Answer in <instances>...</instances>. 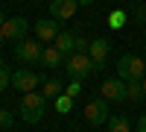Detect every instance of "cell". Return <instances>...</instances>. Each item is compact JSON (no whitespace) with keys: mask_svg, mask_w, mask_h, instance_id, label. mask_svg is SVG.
Instances as JSON below:
<instances>
[{"mask_svg":"<svg viewBox=\"0 0 146 132\" xmlns=\"http://www.w3.org/2000/svg\"><path fill=\"white\" fill-rule=\"evenodd\" d=\"M117 76L123 82H140L146 76V62L135 53H123L117 59Z\"/></svg>","mask_w":146,"mask_h":132,"instance_id":"1","label":"cell"},{"mask_svg":"<svg viewBox=\"0 0 146 132\" xmlns=\"http://www.w3.org/2000/svg\"><path fill=\"white\" fill-rule=\"evenodd\" d=\"M44 94H38V91H27L21 97V117L27 123H38L41 117H44Z\"/></svg>","mask_w":146,"mask_h":132,"instance_id":"2","label":"cell"},{"mask_svg":"<svg viewBox=\"0 0 146 132\" xmlns=\"http://www.w3.org/2000/svg\"><path fill=\"white\" fill-rule=\"evenodd\" d=\"M94 62H91V56L88 53H70L67 59H64V70H67V76L70 79H85V76H91L94 74Z\"/></svg>","mask_w":146,"mask_h":132,"instance_id":"3","label":"cell"},{"mask_svg":"<svg viewBox=\"0 0 146 132\" xmlns=\"http://www.w3.org/2000/svg\"><path fill=\"white\" fill-rule=\"evenodd\" d=\"M108 117H111V112H108V100H105V97H94V100H88V106H85V121H88L91 126L108 123Z\"/></svg>","mask_w":146,"mask_h":132,"instance_id":"4","label":"cell"},{"mask_svg":"<svg viewBox=\"0 0 146 132\" xmlns=\"http://www.w3.org/2000/svg\"><path fill=\"white\" fill-rule=\"evenodd\" d=\"M41 53H44V47H41V41L38 38H21L18 44H15V56L21 59V62H38L41 59Z\"/></svg>","mask_w":146,"mask_h":132,"instance_id":"5","label":"cell"},{"mask_svg":"<svg viewBox=\"0 0 146 132\" xmlns=\"http://www.w3.org/2000/svg\"><path fill=\"white\" fill-rule=\"evenodd\" d=\"M0 32H3V38H12V41H21V38H27V32H29V21L27 18H6V23L0 27Z\"/></svg>","mask_w":146,"mask_h":132,"instance_id":"6","label":"cell"},{"mask_svg":"<svg viewBox=\"0 0 146 132\" xmlns=\"http://www.w3.org/2000/svg\"><path fill=\"white\" fill-rule=\"evenodd\" d=\"M38 74H32V70L29 68H21V70H15V74H12V85H15L18 91H23V94H27V91H35V88H38Z\"/></svg>","mask_w":146,"mask_h":132,"instance_id":"7","label":"cell"},{"mask_svg":"<svg viewBox=\"0 0 146 132\" xmlns=\"http://www.w3.org/2000/svg\"><path fill=\"white\" fill-rule=\"evenodd\" d=\"M76 9H79V0H50V18H56V21L73 18Z\"/></svg>","mask_w":146,"mask_h":132,"instance_id":"8","label":"cell"},{"mask_svg":"<svg viewBox=\"0 0 146 132\" xmlns=\"http://www.w3.org/2000/svg\"><path fill=\"white\" fill-rule=\"evenodd\" d=\"M108 53H111V41H108V38H96V41L88 44V56H91V62H94L96 68H102V65H105Z\"/></svg>","mask_w":146,"mask_h":132,"instance_id":"9","label":"cell"},{"mask_svg":"<svg viewBox=\"0 0 146 132\" xmlns=\"http://www.w3.org/2000/svg\"><path fill=\"white\" fill-rule=\"evenodd\" d=\"M100 97H105V100H126V82L120 76L105 79L102 88H100Z\"/></svg>","mask_w":146,"mask_h":132,"instance_id":"10","label":"cell"},{"mask_svg":"<svg viewBox=\"0 0 146 132\" xmlns=\"http://www.w3.org/2000/svg\"><path fill=\"white\" fill-rule=\"evenodd\" d=\"M58 32H62V29H58V21H56V18L35 21V35H38V41H56Z\"/></svg>","mask_w":146,"mask_h":132,"instance_id":"11","label":"cell"},{"mask_svg":"<svg viewBox=\"0 0 146 132\" xmlns=\"http://www.w3.org/2000/svg\"><path fill=\"white\" fill-rule=\"evenodd\" d=\"M53 47H56V50H62L64 56L76 53V35H73V32H58L56 41H53Z\"/></svg>","mask_w":146,"mask_h":132,"instance_id":"12","label":"cell"},{"mask_svg":"<svg viewBox=\"0 0 146 132\" xmlns=\"http://www.w3.org/2000/svg\"><path fill=\"white\" fill-rule=\"evenodd\" d=\"M64 59H67V56H64L62 50H56L53 44H50V47H44V53H41V62H44L47 68H62V65H64Z\"/></svg>","mask_w":146,"mask_h":132,"instance_id":"13","label":"cell"},{"mask_svg":"<svg viewBox=\"0 0 146 132\" xmlns=\"http://www.w3.org/2000/svg\"><path fill=\"white\" fill-rule=\"evenodd\" d=\"M41 94H44L47 100H56L58 94H64V88H62V82H58L56 76H50V79H44V91Z\"/></svg>","mask_w":146,"mask_h":132,"instance_id":"14","label":"cell"},{"mask_svg":"<svg viewBox=\"0 0 146 132\" xmlns=\"http://www.w3.org/2000/svg\"><path fill=\"white\" fill-rule=\"evenodd\" d=\"M143 97H146L143 82H126V100H129V103H140Z\"/></svg>","mask_w":146,"mask_h":132,"instance_id":"15","label":"cell"},{"mask_svg":"<svg viewBox=\"0 0 146 132\" xmlns=\"http://www.w3.org/2000/svg\"><path fill=\"white\" fill-rule=\"evenodd\" d=\"M108 132H131V126L123 115H114V117H108Z\"/></svg>","mask_w":146,"mask_h":132,"instance_id":"16","label":"cell"},{"mask_svg":"<svg viewBox=\"0 0 146 132\" xmlns=\"http://www.w3.org/2000/svg\"><path fill=\"white\" fill-rule=\"evenodd\" d=\"M126 21H129V15H126V12H123V9H114L111 15H108V27H111V29H120Z\"/></svg>","mask_w":146,"mask_h":132,"instance_id":"17","label":"cell"},{"mask_svg":"<svg viewBox=\"0 0 146 132\" xmlns=\"http://www.w3.org/2000/svg\"><path fill=\"white\" fill-rule=\"evenodd\" d=\"M73 109V100L67 97V94H58V97H56V112H62V115H67Z\"/></svg>","mask_w":146,"mask_h":132,"instance_id":"18","label":"cell"},{"mask_svg":"<svg viewBox=\"0 0 146 132\" xmlns=\"http://www.w3.org/2000/svg\"><path fill=\"white\" fill-rule=\"evenodd\" d=\"M64 94H67L70 100H76L79 94H82V82H79V79H70V85L64 88Z\"/></svg>","mask_w":146,"mask_h":132,"instance_id":"19","label":"cell"},{"mask_svg":"<svg viewBox=\"0 0 146 132\" xmlns=\"http://www.w3.org/2000/svg\"><path fill=\"white\" fill-rule=\"evenodd\" d=\"M12 121H15V117H12V112H6V109H0V129H3V132H9Z\"/></svg>","mask_w":146,"mask_h":132,"instance_id":"20","label":"cell"},{"mask_svg":"<svg viewBox=\"0 0 146 132\" xmlns=\"http://www.w3.org/2000/svg\"><path fill=\"white\" fill-rule=\"evenodd\" d=\"M9 85H12V74H9L6 68H0V91H6Z\"/></svg>","mask_w":146,"mask_h":132,"instance_id":"21","label":"cell"},{"mask_svg":"<svg viewBox=\"0 0 146 132\" xmlns=\"http://www.w3.org/2000/svg\"><path fill=\"white\" fill-rule=\"evenodd\" d=\"M88 44H91V41H85V38L76 35V53H88Z\"/></svg>","mask_w":146,"mask_h":132,"instance_id":"22","label":"cell"},{"mask_svg":"<svg viewBox=\"0 0 146 132\" xmlns=\"http://www.w3.org/2000/svg\"><path fill=\"white\" fill-rule=\"evenodd\" d=\"M137 132H146V115H140V121H137Z\"/></svg>","mask_w":146,"mask_h":132,"instance_id":"23","label":"cell"},{"mask_svg":"<svg viewBox=\"0 0 146 132\" xmlns=\"http://www.w3.org/2000/svg\"><path fill=\"white\" fill-rule=\"evenodd\" d=\"M137 18H140V21H146V9H143V6H137Z\"/></svg>","mask_w":146,"mask_h":132,"instance_id":"24","label":"cell"},{"mask_svg":"<svg viewBox=\"0 0 146 132\" xmlns=\"http://www.w3.org/2000/svg\"><path fill=\"white\" fill-rule=\"evenodd\" d=\"M3 23H6V15H3V9H0V27H3Z\"/></svg>","mask_w":146,"mask_h":132,"instance_id":"25","label":"cell"},{"mask_svg":"<svg viewBox=\"0 0 146 132\" xmlns=\"http://www.w3.org/2000/svg\"><path fill=\"white\" fill-rule=\"evenodd\" d=\"M94 3V0H79V6H91Z\"/></svg>","mask_w":146,"mask_h":132,"instance_id":"26","label":"cell"},{"mask_svg":"<svg viewBox=\"0 0 146 132\" xmlns=\"http://www.w3.org/2000/svg\"><path fill=\"white\" fill-rule=\"evenodd\" d=\"M3 44H6V38H3V32H0V47H3Z\"/></svg>","mask_w":146,"mask_h":132,"instance_id":"27","label":"cell"},{"mask_svg":"<svg viewBox=\"0 0 146 132\" xmlns=\"http://www.w3.org/2000/svg\"><path fill=\"white\" fill-rule=\"evenodd\" d=\"M0 68H6V62H3V56H0Z\"/></svg>","mask_w":146,"mask_h":132,"instance_id":"28","label":"cell"},{"mask_svg":"<svg viewBox=\"0 0 146 132\" xmlns=\"http://www.w3.org/2000/svg\"><path fill=\"white\" fill-rule=\"evenodd\" d=\"M140 82H143V91H146V76H143V79H140Z\"/></svg>","mask_w":146,"mask_h":132,"instance_id":"29","label":"cell"}]
</instances>
